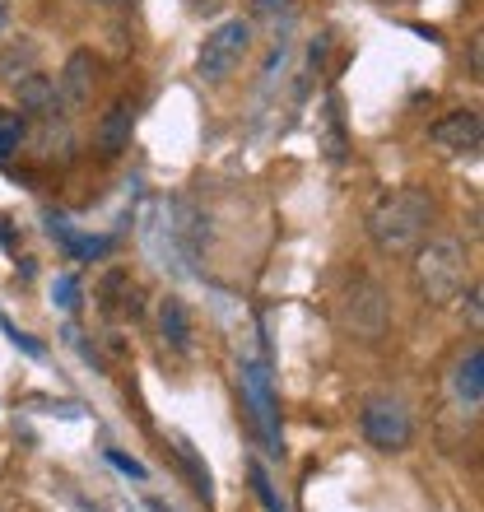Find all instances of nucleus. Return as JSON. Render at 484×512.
<instances>
[{"label": "nucleus", "instance_id": "14", "mask_svg": "<svg viewBox=\"0 0 484 512\" xmlns=\"http://www.w3.org/2000/svg\"><path fill=\"white\" fill-rule=\"evenodd\" d=\"M252 489H256V499L266 503L270 512H284V503L275 499V489H270V480H266V471H261V466H252Z\"/></svg>", "mask_w": 484, "mask_h": 512}, {"label": "nucleus", "instance_id": "18", "mask_svg": "<svg viewBox=\"0 0 484 512\" xmlns=\"http://www.w3.org/2000/svg\"><path fill=\"white\" fill-rule=\"evenodd\" d=\"M98 5H121V0H98Z\"/></svg>", "mask_w": 484, "mask_h": 512}, {"label": "nucleus", "instance_id": "10", "mask_svg": "<svg viewBox=\"0 0 484 512\" xmlns=\"http://www.w3.org/2000/svg\"><path fill=\"white\" fill-rule=\"evenodd\" d=\"M159 336H163V345H173L177 354L191 350V317H187V303H182V298H163L159 303Z\"/></svg>", "mask_w": 484, "mask_h": 512}, {"label": "nucleus", "instance_id": "19", "mask_svg": "<svg viewBox=\"0 0 484 512\" xmlns=\"http://www.w3.org/2000/svg\"><path fill=\"white\" fill-rule=\"evenodd\" d=\"M261 5H280V0H261Z\"/></svg>", "mask_w": 484, "mask_h": 512}, {"label": "nucleus", "instance_id": "4", "mask_svg": "<svg viewBox=\"0 0 484 512\" xmlns=\"http://www.w3.org/2000/svg\"><path fill=\"white\" fill-rule=\"evenodd\" d=\"M359 429L377 452H405V447L415 443V419H410V410L396 396H373V401L363 405Z\"/></svg>", "mask_w": 484, "mask_h": 512}, {"label": "nucleus", "instance_id": "1", "mask_svg": "<svg viewBox=\"0 0 484 512\" xmlns=\"http://www.w3.org/2000/svg\"><path fill=\"white\" fill-rule=\"evenodd\" d=\"M433 224V196L419 187H401L387 191L382 201L368 210V238L377 252L387 256H405L424 243V233Z\"/></svg>", "mask_w": 484, "mask_h": 512}, {"label": "nucleus", "instance_id": "2", "mask_svg": "<svg viewBox=\"0 0 484 512\" xmlns=\"http://www.w3.org/2000/svg\"><path fill=\"white\" fill-rule=\"evenodd\" d=\"M415 284L424 303L443 308L452 298H461L466 289V247L457 238H433L415 252Z\"/></svg>", "mask_w": 484, "mask_h": 512}, {"label": "nucleus", "instance_id": "12", "mask_svg": "<svg viewBox=\"0 0 484 512\" xmlns=\"http://www.w3.org/2000/svg\"><path fill=\"white\" fill-rule=\"evenodd\" d=\"M28 70H38V42H14V47L0 52V80L5 84L24 80Z\"/></svg>", "mask_w": 484, "mask_h": 512}, {"label": "nucleus", "instance_id": "5", "mask_svg": "<svg viewBox=\"0 0 484 512\" xmlns=\"http://www.w3.org/2000/svg\"><path fill=\"white\" fill-rule=\"evenodd\" d=\"M340 322L359 340H377L382 326H387V298H382V289L373 280H354V289L340 303Z\"/></svg>", "mask_w": 484, "mask_h": 512}, {"label": "nucleus", "instance_id": "11", "mask_svg": "<svg viewBox=\"0 0 484 512\" xmlns=\"http://www.w3.org/2000/svg\"><path fill=\"white\" fill-rule=\"evenodd\" d=\"M452 387H457L461 405H471V410H480V405H484V354L480 350H471L457 364V373H452Z\"/></svg>", "mask_w": 484, "mask_h": 512}, {"label": "nucleus", "instance_id": "13", "mask_svg": "<svg viewBox=\"0 0 484 512\" xmlns=\"http://www.w3.org/2000/svg\"><path fill=\"white\" fill-rule=\"evenodd\" d=\"M24 145V117H14L10 108H0V159H10Z\"/></svg>", "mask_w": 484, "mask_h": 512}, {"label": "nucleus", "instance_id": "7", "mask_svg": "<svg viewBox=\"0 0 484 512\" xmlns=\"http://www.w3.org/2000/svg\"><path fill=\"white\" fill-rule=\"evenodd\" d=\"M429 135H433V145L447 149V154H471L484 140V122L475 108H457V112H447V117H438Z\"/></svg>", "mask_w": 484, "mask_h": 512}, {"label": "nucleus", "instance_id": "6", "mask_svg": "<svg viewBox=\"0 0 484 512\" xmlns=\"http://www.w3.org/2000/svg\"><path fill=\"white\" fill-rule=\"evenodd\" d=\"M98 84V56L94 52H70L66 70L56 75V108L61 112H84Z\"/></svg>", "mask_w": 484, "mask_h": 512}, {"label": "nucleus", "instance_id": "17", "mask_svg": "<svg viewBox=\"0 0 484 512\" xmlns=\"http://www.w3.org/2000/svg\"><path fill=\"white\" fill-rule=\"evenodd\" d=\"M5 24H10V5L0 0V33H5Z\"/></svg>", "mask_w": 484, "mask_h": 512}, {"label": "nucleus", "instance_id": "8", "mask_svg": "<svg viewBox=\"0 0 484 512\" xmlns=\"http://www.w3.org/2000/svg\"><path fill=\"white\" fill-rule=\"evenodd\" d=\"M131 126H135V108L126 103V98H117L103 117H98L94 126V149L103 154V159H117L121 149L131 145Z\"/></svg>", "mask_w": 484, "mask_h": 512}, {"label": "nucleus", "instance_id": "16", "mask_svg": "<svg viewBox=\"0 0 484 512\" xmlns=\"http://www.w3.org/2000/svg\"><path fill=\"white\" fill-rule=\"evenodd\" d=\"M471 70H475V75L484 70V42H480V33L471 38Z\"/></svg>", "mask_w": 484, "mask_h": 512}, {"label": "nucleus", "instance_id": "3", "mask_svg": "<svg viewBox=\"0 0 484 512\" xmlns=\"http://www.w3.org/2000/svg\"><path fill=\"white\" fill-rule=\"evenodd\" d=\"M252 52V24L247 19H229V24H219L210 38L201 42V56H196V75L210 84L229 80L233 70L242 66V56Z\"/></svg>", "mask_w": 484, "mask_h": 512}, {"label": "nucleus", "instance_id": "15", "mask_svg": "<svg viewBox=\"0 0 484 512\" xmlns=\"http://www.w3.org/2000/svg\"><path fill=\"white\" fill-rule=\"evenodd\" d=\"M461 294H466V317H471V326H475V331H480V326H484V303H480V284H471V289H461Z\"/></svg>", "mask_w": 484, "mask_h": 512}, {"label": "nucleus", "instance_id": "9", "mask_svg": "<svg viewBox=\"0 0 484 512\" xmlns=\"http://www.w3.org/2000/svg\"><path fill=\"white\" fill-rule=\"evenodd\" d=\"M14 98H19V108L24 112H56V80L52 75H42V70H28L24 80H14Z\"/></svg>", "mask_w": 484, "mask_h": 512}]
</instances>
